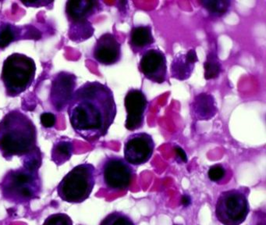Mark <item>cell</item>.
<instances>
[{"mask_svg":"<svg viewBox=\"0 0 266 225\" xmlns=\"http://www.w3.org/2000/svg\"><path fill=\"white\" fill-rule=\"evenodd\" d=\"M35 60L22 53H13L3 65L1 78L8 96L17 97L30 88L36 78Z\"/></svg>","mask_w":266,"mask_h":225,"instance_id":"277c9868","label":"cell"},{"mask_svg":"<svg viewBox=\"0 0 266 225\" xmlns=\"http://www.w3.org/2000/svg\"><path fill=\"white\" fill-rule=\"evenodd\" d=\"M92 56L102 65L117 64L121 60V44L113 34H103L95 42Z\"/></svg>","mask_w":266,"mask_h":225,"instance_id":"7c38bea8","label":"cell"},{"mask_svg":"<svg viewBox=\"0 0 266 225\" xmlns=\"http://www.w3.org/2000/svg\"><path fill=\"white\" fill-rule=\"evenodd\" d=\"M21 30L22 28L11 24L0 25V49H5L12 42L18 40L22 35Z\"/></svg>","mask_w":266,"mask_h":225,"instance_id":"ffe728a7","label":"cell"},{"mask_svg":"<svg viewBox=\"0 0 266 225\" xmlns=\"http://www.w3.org/2000/svg\"><path fill=\"white\" fill-rule=\"evenodd\" d=\"M152 28L150 25H137L131 28L129 46L135 54H141L152 49L155 43Z\"/></svg>","mask_w":266,"mask_h":225,"instance_id":"9a60e30c","label":"cell"},{"mask_svg":"<svg viewBox=\"0 0 266 225\" xmlns=\"http://www.w3.org/2000/svg\"><path fill=\"white\" fill-rule=\"evenodd\" d=\"M67 108L72 129L89 143L107 135L117 114L113 91L99 81H87L75 90Z\"/></svg>","mask_w":266,"mask_h":225,"instance_id":"6da1fadb","label":"cell"},{"mask_svg":"<svg viewBox=\"0 0 266 225\" xmlns=\"http://www.w3.org/2000/svg\"><path fill=\"white\" fill-rule=\"evenodd\" d=\"M197 61L198 59L194 49H189L186 53L176 54L170 65L171 77L178 81L188 79L192 75Z\"/></svg>","mask_w":266,"mask_h":225,"instance_id":"5bb4252c","label":"cell"},{"mask_svg":"<svg viewBox=\"0 0 266 225\" xmlns=\"http://www.w3.org/2000/svg\"><path fill=\"white\" fill-rule=\"evenodd\" d=\"M37 130L32 120L18 109L0 122V152L6 159L24 157L36 147Z\"/></svg>","mask_w":266,"mask_h":225,"instance_id":"7a4b0ae2","label":"cell"},{"mask_svg":"<svg viewBox=\"0 0 266 225\" xmlns=\"http://www.w3.org/2000/svg\"><path fill=\"white\" fill-rule=\"evenodd\" d=\"M193 116L197 121H209L218 112L216 102L213 95L208 93L197 94L191 104Z\"/></svg>","mask_w":266,"mask_h":225,"instance_id":"2e32d148","label":"cell"},{"mask_svg":"<svg viewBox=\"0 0 266 225\" xmlns=\"http://www.w3.org/2000/svg\"><path fill=\"white\" fill-rule=\"evenodd\" d=\"M77 86V77L67 71H61L53 77L50 88V102L58 112L69 105Z\"/></svg>","mask_w":266,"mask_h":225,"instance_id":"30bf717a","label":"cell"},{"mask_svg":"<svg viewBox=\"0 0 266 225\" xmlns=\"http://www.w3.org/2000/svg\"><path fill=\"white\" fill-rule=\"evenodd\" d=\"M154 150L155 142L149 134L145 132L132 134L124 143V160L131 165H142L152 158Z\"/></svg>","mask_w":266,"mask_h":225,"instance_id":"ba28073f","label":"cell"},{"mask_svg":"<svg viewBox=\"0 0 266 225\" xmlns=\"http://www.w3.org/2000/svg\"><path fill=\"white\" fill-rule=\"evenodd\" d=\"M96 169L92 164H79L67 173L57 186L59 197L64 202L81 203L89 198L96 181Z\"/></svg>","mask_w":266,"mask_h":225,"instance_id":"5b68a950","label":"cell"},{"mask_svg":"<svg viewBox=\"0 0 266 225\" xmlns=\"http://www.w3.org/2000/svg\"><path fill=\"white\" fill-rule=\"evenodd\" d=\"M250 211L247 195L241 190L222 192L215 204V214L222 225H240Z\"/></svg>","mask_w":266,"mask_h":225,"instance_id":"52a82bcc","label":"cell"},{"mask_svg":"<svg viewBox=\"0 0 266 225\" xmlns=\"http://www.w3.org/2000/svg\"><path fill=\"white\" fill-rule=\"evenodd\" d=\"M43 225H73V221L66 213H54L48 216Z\"/></svg>","mask_w":266,"mask_h":225,"instance_id":"cb8c5ba5","label":"cell"},{"mask_svg":"<svg viewBox=\"0 0 266 225\" xmlns=\"http://www.w3.org/2000/svg\"><path fill=\"white\" fill-rule=\"evenodd\" d=\"M41 124L46 129H51L55 126L57 118L55 115L50 112L42 114L40 116Z\"/></svg>","mask_w":266,"mask_h":225,"instance_id":"484cf974","label":"cell"},{"mask_svg":"<svg viewBox=\"0 0 266 225\" xmlns=\"http://www.w3.org/2000/svg\"><path fill=\"white\" fill-rule=\"evenodd\" d=\"M124 105L127 112L126 129L133 132L141 129L144 125L145 112L148 105L145 94L141 89L131 88L126 94Z\"/></svg>","mask_w":266,"mask_h":225,"instance_id":"8fae6325","label":"cell"},{"mask_svg":"<svg viewBox=\"0 0 266 225\" xmlns=\"http://www.w3.org/2000/svg\"><path fill=\"white\" fill-rule=\"evenodd\" d=\"M43 183L39 171L25 167L8 171L0 183V189L6 200L16 204H25L39 199Z\"/></svg>","mask_w":266,"mask_h":225,"instance_id":"3957f363","label":"cell"},{"mask_svg":"<svg viewBox=\"0 0 266 225\" xmlns=\"http://www.w3.org/2000/svg\"><path fill=\"white\" fill-rule=\"evenodd\" d=\"M174 150L176 153V157H179L180 160H181L182 162H183V163H187V157L185 151H184L181 147L177 146H175Z\"/></svg>","mask_w":266,"mask_h":225,"instance_id":"4316f807","label":"cell"},{"mask_svg":"<svg viewBox=\"0 0 266 225\" xmlns=\"http://www.w3.org/2000/svg\"><path fill=\"white\" fill-rule=\"evenodd\" d=\"M96 176L102 186L109 192H124L132 184L135 171L123 157L110 156L99 164Z\"/></svg>","mask_w":266,"mask_h":225,"instance_id":"8992f818","label":"cell"},{"mask_svg":"<svg viewBox=\"0 0 266 225\" xmlns=\"http://www.w3.org/2000/svg\"><path fill=\"white\" fill-rule=\"evenodd\" d=\"M94 28L90 21L85 23L71 24L69 30V37L75 42H81L92 37Z\"/></svg>","mask_w":266,"mask_h":225,"instance_id":"44dd1931","label":"cell"},{"mask_svg":"<svg viewBox=\"0 0 266 225\" xmlns=\"http://www.w3.org/2000/svg\"><path fill=\"white\" fill-rule=\"evenodd\" d=\"M99 225H135V223L125 213L113 212L108 214Z\"/></svg>","mask_w":266,"mask_h":225,"instance_id":"603a6c76","label":"cell"},{"mask_svg":"<svg viewBox=\"0 0 266 225\" xmlns=\"http://www.w3.org/2000/svg\"><path fill=\"white\" fill-rule=\"evenodd\" d=\"M138 68L144 77L152 82L163 84L168 81L167 60L160 49L152 48L143 53Z\"/></svg>","mask_w":266,"mask_h":225,"instance_id":"9c48e42d","label":"cell"},{"mask_svg":"<svg viewBox=\"0 0 266 225\" xmlns=\"http://www.w3.org/2000/svg\"><path fill=\"white\" fill-rule=\"evenodd\" d=\"M200 4L211 18L218 19L229 13L232 3L229 0H203Z\"/></svg>","mask_w":266,"mask_h":225,"instance_id":"ac0fdd59","label":"cell"},{"mask_svg":"<svg viewBox=\"0 0 266 225\" xmlns=\"http://www.w3.org/2000/svg\"><path fill=\"white\" fill-rule=\"evenodd\" d=\"M42 153L38 146L23 157V167L32 171H39L42 165Z\"/></svg>","mask_w":266,"mask_h":225,"instance_id":"7402d4cb","label":"cell"},{"mask_svg":"<svg viewBox=\"0 0 266 225\" xmlns=\"http://www.w3.org/2000/svg\"><path fill=\"white\" fill-rule=\"evenodd\" d=\"M102 11V4L96 0H70L66 4V14L71 24L85 23Z\"/></svg>","mask_w":266,"mask_h":225,"instance_id":"4fadbf2b","label":"cell"},{"mask_svg":"<svg viewBox=\"0 0 266 225\" xmlns=\"http://www.w3.org/2000/svg\"><path fill=\"white\" fill-rule=\"evenodd\" d=\"M190 202H191V199H190V196H188V195H184L182 196L181 203L183 206H189Z\"/></svg>","mask_w":266,"mask_h":225,"instance_id":"83f0119b","label":"cell"},{"mask_svg":"<svg viewBox=\"0 0 266 225\" xmlns=\"http://www.w3.org/2000/svg\"><path fill=\"white\" fill-rule=\"evenodd\" d=\"M204 78L206 80L215 79L222 72V65L215 49H211L206 56L204 63Z\"/></svg>","mask_w":266,"mask_h":225,"instance_id":"d6986e66","label":"cell"},{"mask_svg":"<svg viewBox=\"0 0 266 225\" xmlns=\"http://www.w3.org/2000/svg\"><path fill=\"white\" fill-rule=\"evenodd\" d=\"M226 169L221 164L211 166L208 171V177L213 182H219L226 177Z\"/></svg>","mask_w":266,"mask_h":225,"instance_id":"d4e9b609","label":"cell"},{"mask_svg":"<svg viewBox=\"0 0 266 225\" xmlns=\"http://www.w3.org/2000/svg\"><path fill=\"white\" fill-rule=\"evenodd\" d=\"M74 144L69 140H59L53 145L51 151V159L54 164L61 166L72 157Z\"/></svg>","mask_w":266,"mask_h":225,"instance_id":"e0dca14e","label":"cell"}]
</instances>
